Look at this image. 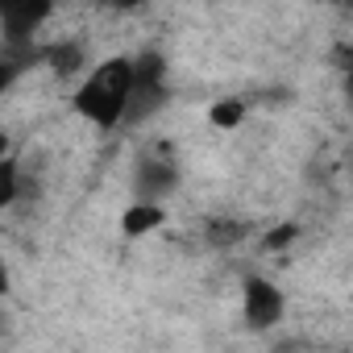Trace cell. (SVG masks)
<instances>
[{
  "instance_id": "6da1fadb",
  "label": "cell",
  "mask_w": 353,
  "mask_h": 353,
  "mask_svg": "<svg viewBox=\"0 0 353 353\" xmlns=\"http://www.w3.org/2000/svg\"><path fill=\"white\" fill-rule=\"evenodd\" d=\"M133 75H137V59L121 54V59H104L100 67H92L75 96H71V112H79L83 121H92L96 129H117L125 125L129 112V96H133Z\"/></svg>"
},
{
  "instance_id": "7a4b0ae2",
  "label": "cell",
  "mask_w": 353,
  "mask_h": 353,
  "mask_svg": "<svg viewBox=\"0 0 353 353\" xmlns=\"http://www.w3.org/2000/svg\"><path fill=\"white\" fill-rule=\"evenodd\" d=\"M133 59H137V75H133V96H129L125 125H141L166 104V59L154 54V50H141Z\"/></svg>"
},
{
  "instance_id": "3957f363",
  "label": "cell",
  "mask_w": 353,
  "mask_h": 353,
  "mask_svg": "<svg viewBox=\"0 0 353 353\" xmlns=\"http://www.w3.org/2000/svg\"><path fill=\"white\" fill-rule=\"evenodd\" d=\"M59 0H0V30H5L9 46L30 42L54 13Z\"/></svg>"
},
{
  "instance_id": "277c9868",
  "label": "cell",
  "mask_w": 353,
  "mask_h": 353,
  "mask_svg": "<svg viewBox=\"0 0 353 353\" xmlns=\"http://www.w3.org/2000/svg\"><path fill=\"white\" fill-rule=\"evenodd\" d=\"M241 312H245L250 328H274L283 320V312H287V299H283V291L270 279L250 274L245 287H241Z\"/></svg>"
},
{
  "instance_id": "5b68a950",
  "label": "cell",
  "mask_w": 353,
  "mask_h": 353,
  "mask_svg": "<svg viewBox=\"0 0 353 353\" xmlns=\"http://www.w3.org/2000/svg\"><path fill=\"white\" fill-rule=\"evenodd\" d=\"M179 183V166H174L166 154H141L137 166H133V200H150V204H162V196L174 192Z\"/></svg>"
},
{
  "instance_id": "8992f818",
  "label": "cell",
  "mask_w": 353,
  "mask_h": 353,
  "mask_svg": "<svg viewBox=\"0 0 353 353\" xmlns=\"http://www.w3.org/2000/svg\"><path fill=\"white\" fill-rule=\"evenodd\" d=\"M162 221V204H150V200H133V208L125 212V233H150L154 225Z\"/></svg>"
},
{
  "instance_id": "52a82bcc",
  "label": "cell",
  "mask_w": 353,
  "mask_h": 353,
  "mask_svg": "<svg viewBox=\"0 0 353 353\" xmlns=\"http://www.w3.org/2000/svg\"><path fill=\"white\" fill-rule=\"evenodd\" d=\"M208 121H212L216 129H237V125L245 121V104H241V100H221V104H212Z\"/></svg>"
},
{
  "instance_id": "ba28073f",
  "label": "cell",
  "mask_w": 353,
  "mask_h": 353,
  "mask_svg": "<svg viewBox=\"0 0 353 353\" xmlns=\"http://www.w3.org/2000/svg\"><path fill=\"white\" fill-rule=\"evenodd\" d=\"M141 5H145V0H104V9H112V13H133Z\"/></svg>"
}]
</instances>
